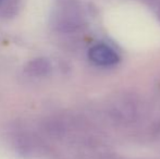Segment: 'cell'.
Masks as SVG:
<instances>
[{
    "mask_svg": "<svg viewBox=\"0 0 160 159\" xmlns=\"http://www.w3.org/2000/svg\"><path fill=\"white\" fill-rule=\"evenodd\" d=\"M89 59L97 66L110 67L119 61V56L112 48L107 45H96L89 50Z\"/></svg>",
    "mask_w": 160,
    "mask_h": 159,
    "instance_id": "obj_2",
    "label": "cell"
},
{
    "mask_svg": "<svg viewBox=\"0 0 160 159\" xmlns=\"http://www.w3.org/2000/svg\"><path fill=\"white\" fill-rule=\"evenodd\" d=\"M0 1H1V0H0Z\"/></svg>",
    "mask_w": 160,
    "mask_h": 159,
    "instance_id": "obj_4",
    "label": "cell"
},
{
    "mask_svg": "<svg viewBox=\"0 0 160 159\" xmlns=\"http://www.w3.org/2000/svg\"><path fill=\"white\" fill-rule=\"evenodd\" d=\"M110 111H111V117L114 120L123 123H128L137 118L138 106L133 98L121 97L114 99L111 102Z\"/></svg>",
    "mask_w": 160,
    "mask_h": 159,
    "instance_id": "obj_1",
    "label": "cell"
},
{
    "mask_svg": "<svg viewBox=\"0 0 160 159\" xmlns=\"http://www.w3.org/2000/svg\"><path fill=\"white\" fill-rule=\"evenodd\" d=\"M152 133H154V135L156 136L157 140L160 141V122L157 123L156 125L154 127V130H152Z\"/></svg>",
    "mask_w": 160,
    "mask_h": 159,
    "instance_id": "obj_3",
    "label": "cell"
}]
</instances>
